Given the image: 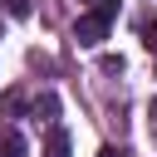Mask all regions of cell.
Instances as JSON below:
<instances>
[{
    "mask_svg": "<svg viewBox=\"0 0 157 157\" xmlns=\"http://www.w3.org/2000/svg\"><path fill=\"white\" fill-rule=\"evenodd\" d=\"M44 152H49V157H69V132H64V128H49Z\"/></svg>",
    "mask_w": 157,
    "mask_h": 157,
    "instance_id": "cell-3",
    "label": "cell"
},
{
    "mask_svg": "<svg viewBox=\"0 0 157 157\" xmlns=\"http://www.w3.org/2000/svg\"><path fill=\"white\" fill-rule=\"evenodd\" d=\"M147 118H152V137H157V98H152V108H147Z\"/></svg>",
    "mask_w": 157,
    "mask_h": 157,
    "instance_id": "cell-7",
    "label": "cell"
},
{
    "mask_svg": "<svg viewBox=\"0 0 157 157\" xmlns=\"http://www.w3.org/2000/svg\"><path fill=\"white\" fill-rule=\"evenodd\" d=\"M98 157H132V152H123V147H103Z\"/></svg>",
    "mask_w": 157,
    "mask_h": 157,
    "instance_id": "cell-6",
    "label": "cell"
},
{
    "mask_svg": "<svg viewBox=\"0 0 157 157\" xmlns=\"http://www.w3.org/2000/svg\"><path fill=\"white\" fill-rule=\"evenodd\" d=\"M142 44H147V49H152V54H157V20H152V25H147V29H142Z\"/></svg>",
    "mask_w": 157,
    "mask_h": 157,
    "instance_id": "cell-4",
    "label": "cell"
},
{
    "mask_svg": "<svg viewBox=\"0 0 157 157\" xmlns=\"http://www.w3.org/2000/svg\"><path fill=\"white\" fill-rule=\"evenodd\" d=\"M10 10L15 15H29V0H10Z\"/></svg>",
    "mask_w": 157,
    "mask_h": 157,
    "instance_id": "cell-5",
    "label": "cell"
},
{
    "mask_svg": "<svg viewBox=\"0 0 157 157\" xmlns=\"http://www.w3.org/2000/svg\"><path fill=\"white\" fill-rule=\"evenodd\" d=\"M0 157H25V137L15 128H0Z\"/></svg>",
    "mask_w": 157,
    "mask_h": 157,
    "instance_id": "cell-2",
    "label": "cell"
},
{
    "mask_svg": "<svg viewBox=\"0 0 157 157\" xmlns=\"http://www.w3.org/2000/svg\"><path fill=\"white\" fill-rule=\"evenodd\" d=\"M108 25H113L108 15H98V10H88V15H78V20H74V39L93 49V44H103V39H108Z\"/></svg>",
    "mask_w": 157,
    "mask_h": 157,
    "instance_id": "cell-1",
    "label": "cell"
}]
</instances>
